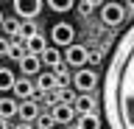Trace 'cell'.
<instances>
[{
  "label": "cell",
  "instance_id": "22",
  "mask_svg": "<svg viewBox=\"0 0 134 129\" xmlns=\"http://www.w3.org/2000/svg\"><path fill=\"white\" fill-rule=\"evenodd\" d=\"M14 129H34V123H23V121H20V123H17Z\"/></svg>",
  "mask_w": 134,
  "mask_h": 129
},
{
  "label": "cell",
  "instance_id": "13",
  "mask_svg": "<svg viewBox=\"0 0 134 129\" xmlns=\"http://www.w3.org/2000/svg\"><path fill=\"white\" fill-rule=\"evenodd\" d=\"M14 84H17L14 73H11L8 68H3V70H0V90H3V93H8V90H14Z\"/></svg>",
  "mask_w": 134,
  "mask_h": 129
},
{
  "label": "cell",
  "instance_id": "2",
  "mask_svg": "<svg viewBox=\"0 0 134 129\" xmlns=\"http://www.w3.org/2000/svg\"><path fill=\"white\" fill-rule=\"evenodd\" d=\"M50 39H53V45L56 48H73L75 45V28L70 25V23H56V25L50 28Z\"/></svg>",
  "mask_w": 134,
  "mask_h": 129
},
{
  "label": "cell",
  "instance_id": "1",
  "mask_svg": "<svg viewBox=\"0 0 134 129\" xmlns=\"http://www.w3.org/2000/svg\"><path fill=\"white\" fill-rule=\"evenodd\" d=\"M100 101L109 129H134V23L112 48Z\"/></svg>",
  "mask_w": 134,
  "mask_h": 129
},
{
  "label": "cell",
  "instance_id": "7",
  "mask_svg": "<svg viewBox=\"0 0 134 129\" xmlns=\"http://www.w3.org/2000/svg\"><path fill=\"white\" fill-rule=\"evenodd\" d=\"M42 115H39V104L36 101H20V121L23 123H36Z\"/></svg>",
  "mask_w": 134,
  "mask_h": 129
},
{
  "label": "cell",
  "instance_id": "20",
  "mask_svg": "<svg viewBox=\"0 0 134 129\" xmlns=\"http://www.w3.org/2000/svg\"><path fill=\"white\" fill-rule=\"evenodd\" d=\"M103 3H92V0H84V3H78V9H81V14H87V11H92V9H100Z\"/></svg>",
  "mask_w": 134,
  "mask_h": 129
},
{
  "label": "cell",
  "instance_id": "5",
  "mask_svg": "<svg viewBox=\"0 0 134 129\" xmlns=\"http://www.w3.org/2000/svg\"><path fill=\"white\" fill-rule=\"evenodd\" d=\"M11 6H14L17 17H23L25 23H31V20L36 17L42 9H48V3H42V0H14Z\"/></svg>",
  "mask_w": 134,
  "mask_h": 129
},
{
  "label": "cell",
  "instance_id": "19",
  "mask_svg": "<svg viewBox=\"0 0 134 129\" xmlns=\"http://www.w3.org/2000/svg\"><path fill=\"white\" fill-rule=\"evenodd\" d=\"M20 25H23V23H14V20H3V31H6V34H20Z\"/></svg>",
  "mask_w": 134,
  "mask_h": 129
},
{
  "label": "cell",
  "instance_id": "10",
  "mask_svg": "<svg viewBox=\"0 0 134 129\" xmlns=\"http://www.w3.org/2000/svg\"><path fill=\"white\" fill-rule=\"evenodd\" d=\"M20 70H23L25 76H42V56H34V53H28L25 59H20Z\"/></svg>",
  "mask_w": 134,
  "mask_h": 129
},
{
  "label": "cell",
  "instance_id": "15",
  "mask_svg": "<svg viewBox=\"0 0 134 129\" xmlns=\"http://www.w3.org/2000/svg\"><path fill=\"white\" fill-rule=\"evenodd\" d=\"M56 84H59L56 73H42V76H39V81H36V87H39L42 93H48V90H53Z\"/></svg>",
  "mask_w": 134,
  "mask_h": 129
},
{
  "label": "cell",
  "instance_id": "6",
  "mask_svg": "<svg viewBox=\"0 0 134 129\" xmlns=\"http://www.w3.org/2000/svg\"><path fill=\"white\" fill-rule=\"evenodd\" d=\"M87 59H92V56H90V51H87L84 45H73V48H67V51H64V62H67V65H73V68H78V70L87 65Z\"/></svg>",
  "mask_w": 134,
  "mask_h": 129
},
{
  "label": "cell",
  "instance_id": "11",
  "mask_svg": "<svg viewBox=\"0 0 134 129\" xmlns=\"http://www.w3.org/2000/svg\"><path fill=\"white\" fill-rule=\"evenodd\" d=\"M14 95H17V101H31V95H34V81H31V79H17Z\"/></svg>",
  "mask_w": 134,
  "mask_h": 129
},
{
  "label": "cell",
  "instance_id": "12",
  "mask_svg": "<svg viewBox=\"0 0 134 129\" xmlns=\"http://www.w3.org/2000/svg\"><path fill=\"white\" fill-rule=\"evenodd\" d=\"M73 107H75V112H81V115H92L95 98H92V95H78V98L73 101Z\"/></svg>",
  "mask_w": 134,
  "mask_h": 129
},
{
  "label": "cell",
  "instance_id": "21",
  "mask_svg": "<svg viewBox=\"0 0 134 129\" xmlns=\"http://www.w3.org/2000/svg\"><path fill=\"white\" fill-rule=\"evenodd\" d=\"M36 123H39L42 129H50V126H53V123H56V121H53V115H42V118L36 121Z\"/></svg>",
  "mask_w": 134,
  "mask_h": 129
},
{
  "label": "cell",
  "instance_id": "18",
  "mask_svg": "<svg viewBox=\"0 0 134 129\" xmlns=\"http://www.w3.org/2000/svg\"><path fill=\"white\" fill-rule=\"evenodd\" d=\"M36 34H39V31H36V25H34V23H23V25H20V37H23L25 42H28L31 37H36Z\"/></svg>",
  "mask_w": 134,
  "mask_h": 129
},
{
  "label": "cell",
  "instance_id": "4",
  "mask_svg": "<svg viewBox=\"0 0 134 129\" xmlns=\"http://www.w3.org/2000/svg\"><path fill=\"white\" fill-rule=\"evenodd\" d=\"M95 84H98V76H95V70H90V68L75 70V76H73V87H75L81 95H90L92 90H95Z\"/></svg>",
  "mask_w": 134,
  "mask_h": 129
},
{
  "label": "cell",
  "instance_id": "3",
  "mask_svg": "<svg viewBox=\"0 0 134 129\" xmlns=\"http://www.w3.org/2000/svg\"><path fill=\"white\" fill-rule=\"evenodd\" d=\"M100 20H103V25H109V28L120 25L126 20V6L123 3H103V6H100Z\"/></svg>",
  "mask_w": 134,
  "mask_h": 129
},
{
  "label": "cell",
  "instance_id": "9",
  "mask_svg": "<svg viewBox=\"0 0 134 129\" xmlns=\"http://www.w3.org/2000/svg\"><path fill=\"white\" fill-rule=\"evenodd\" d=\"M50 115H53V121H56V123H70V121H73V115H75V107H73V104H67V101H59L56 107H53V112H50Z\"/></svg>",
  "mask_w": 134,
  "mask_h": 129
},
{
  "label": "cell",
  "instance_id": "17",
  "mask_svg": "<svg viewBox=\"0 0 134 129\" xmlns=\"http://www.w3.org/2000/svg\"><path fill=\"white\" fill-rule=\"evenodd\" d=\"M48 9L50 11H70V9H75V3L73 0H64V3L62 0H48Z\"/></svg>",
  "mask_w": 134,
  "mask_h": 129
},
{
  "label": "cell",
  "instance_id": "8",
  "mask_svg": "<svg viewBox=\"0 0 134 129\" xmlns=\"http://www.w3.org/2000/svg\"><path fill=\"white\" fill-rule=\"evenodd\" d=\"M0 115H3V123H8L14 115H20V101L11 95H3L0 98Z\"/></svg>",
  "mask_w": 134,
  "mask_h": 129
},
{
  "label": "cell",
  "instance_id": "16",
  "mask_svg": "<svg viewBox=\"0 0 134 129\" xmlns=\"http://www.w3.org/2000/svg\"><path fill=\"white\" fill-rule=\"evenodd\" d=\"M78 129H100V118L95 115V112H92V115H81Z\"/></svg>",
  "mask_w": 134,
  "mask_h": 129
},
{
  "label": "cell",
  "instance_id": "14",
  "mask_svg": "<svg viewBox=\"0 0 134 129\" xmlns=\"http://www.w3.org/2000/svg\"><path fill=\"white\" fill-rule=\"evenodd\" d=\"M42 62L50 65V68H62V53H59V48H48V51L42 53Z\"/></svg>",
  "mask_w": 134,
  "mask_h": 129
}]
</instances>
